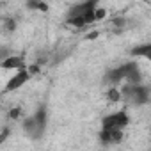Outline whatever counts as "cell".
I'll list each match as a JSON object with an SVG mask.
<instances>
[{"instance_id":"obj_1","label":"cell","mask_w":151,"mask_h":151,"mask_svg":"<svg viewBox=\"0 0 151 151\" xmlns=\"http://www.w3.org/2000/svg\"><path fill=\"white\" fill-rule=\"evenodd\" d=\"M126 124H128V116L124 112H116L103 119V128H123Z\"/></svg>"},{"instance_id":"obj_2","label":"cell","mask_w":151,"mask_h":151,"mask_svg":"<svg viewBox=\"0 0 151 151\" xmlns=\"http://www.w3.org/2000/svg\"><path fill=\"white\" fill-rule=\"evenodd\" d=\"M29 77H30V75L27 73V69H25V68H22V69L14 75V77L7 82V86H6V93H9V91H16L18 87H22V86L29 80Z\"/></svg>"},{"instance_id":"obj_3","label":"cell","mask_w":151,"mask_h":151,"mask_svg":"<svg viewBox=\"0 0 151 151\" xmlns=\"http://www.w3.org/2000/svg\"><path fill=\"white\" fill-rule=\"evenodd\" d=\"M101 142L103 144H114L123 140V128H103L101 132Z\"/></svg>"},{"instance_id":"obj_4","label":"cell","mask_w":151,"mask_h":151,"mask_svg":"<svg viewBox=\"0 0 151 151\" xmlns=\"http://www.w3.org/2000/svg\"><path fill=\"white\" fill-rule=\"evenodd\" d=\"M0 66L4 69H22V68H25V60L20 55H7L2 62H0Z\"/></svg>"},{"instance_id":"obj_5","label":"cell","mask_w":151,"mask_h":151,"mask_svg":"<svg viewBox=\"0 0 151 151\" xmlns=\"http://www.w3.org/2000/svg\"><path fill=\"white\" fill-rule=\"evenodd\" d=\"M149 52H151V45H144V46L135 48L132 53H133V55H144V57H149Z\"/></svg>"},{"instance_id":"obj_6","label":"cell","mask_w":151,"mask_h":151,"mask_svg":"<svg viewBox=\"0 0 151 151\" xmlns=\"http://www.w3.org/2000/svg\"><path fill=\"white\" fill-rule=\"evenodd\" d=\"M107 100H109V101H112V103H116V101H119V100H121V93H119L117 89H110V91L107 93Z\"/></svg>"},{"instance_id":"obj_7","label":"cell","mask_w":151,"mask_h":151,"mask_svg":"<svg viewBox=\"0 0 151 151\" xmlns=\"http://www.w3.org/2000/svg\"><path fill=\"white\" fill-rule=\"evenodd\" d=\"M105 14H107L105 9H94V22H96V20H103Z\"/></svg>"},{"instance_id":"obj_8","label":"cell","mask_w":151,"mask_h":151,"mask_svg":"<svg viewBox=\"0 0 151 151\" xmlns=\"http://www.w3.org/2000/svg\"><path fill=\"white\" fill-rule=\"evenodd\" d=\"M7 55H9V50H7V48H4V46H0V62H2Z\"/></svg>"},{"instance_id":"obj_9","label":"cell","mask_w":151,"mask_h":151,"mask_svg":"<svg viewBox=\"0 0 151 151\" xmlns=\"http://www.w3.org/2000/svg\"><path fill=\"white\" fill-rule=\"evenodd\" d=\"M36 9H39V11H48V6L45 4V2H39V0H37V2H36Z\"/></svg>"},{"instance_id":"obj_10","label":"cell","mask_w":151,"mask_h":151,"mask_svg":"<svg viewBox=\"0 0 151 151\" xmlns=\"http://www.w3.org/2000/svg\"><path fill=\"white\" fill-rule=\"evenodd\" d=\"M37 71H39V64H32V66L27 69V73H29V75H36Z\"/></svg>"},{"instance_id":"obj_11","label":"cell","mask_w":151,"mask_h":151,"mask_svg":"<svg viewBox=\"0 0 151 151\" xmlns=\"http://www.w3.org/2000/svg\"><path fill=\"white\" fill-rule=\"evenodd\" d=\"M14 27H16L14 20H7V22H6V29H7V30H14Z\"/></svg>"},{"instance_id":"obj_12","label":"cell","mask_w":151,"mask_h":151,"mask_svg":"<svg viewBox=\"0 0 151 151\" xmlns=\"http://www.w3.org/2000/svg\"><path fill=\"white\" fill-rule=\"evenodd\" d=\"M18 116H20V109H13V110L9 112V117H11V119H16Z\"/></svg>"},{"instance_id":"obj_13","label":"cell","mask_w":151,"mask_h":151,"mask_svg":"<svg viewBox=\"0 0 151 151\" xmlns=\"http://www.w3.org/2000/svg\"><path fill=\"white\" fill-rule=\"evenodd\" d=\"M112 23H114L116 27H123V25H124V20H123V18H116V20H112Z\"/></svg>"},{"instance_id":"obj_14","label":"cell","mask_w":151,"mask_h":151,"mask_svg":"<svg viewBox=\"0 0 151 151\" xmlns=\"http://www.w3.org/2000/svg\"><path fill=\"white\" fill-rule=\"evenodd\" d=\"M7 135H9V130H4L2 133H0V144H2V142L7 139Z\"/></svg>"},{"instance_id":"obj_15","label":"cell","mask_w":151,"mask_h":151,"mask_svg":"<svg viewBox=\"0 0 151 151\" xmlns=\"http://www.w3.org/2000/svg\"><path fill=\"white\" fill-rule=\"evenodd\" d=\"M94 37H98V32H89L87 34V39H94Z\"/></svg>"}]
</instances>
